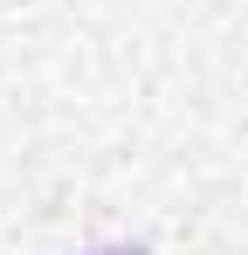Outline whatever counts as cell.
<instances>
[{
	"label": "cell",
	"mask_w": 248,
	"mask_h": 255,
	"mask_svg": "<svg viewBox=\"0 0 248 255\" xmlns=\"http://www.w3.org/2000/svg\"><path fill=\"white\" fill-rule=\"evenodd\" d=\"M90 255H145V249H90Z\"/></svg>",
	"instance_id": "cell-1"
}]
</instances>
